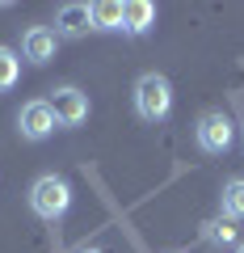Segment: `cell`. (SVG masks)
I'll use <instances>...</instances> for the list:
<instances>
[{
    "label": "cell",
    "mask_w": 244,
    "mask_h": 253,
    "mask_svg": "<svg viewBox=\"0 0 244 253\" xmlns=\"http://www.w3.org/2000/svg\"><path fill=\"white\" fill-rule=\"evenodd\" d=\"M30 211H34L38 219H46V224L64 219L68 211H72V186H68V177L42 173V177L30 186Z\"/></svg>",
    "instance_id": "1"
},
{
    "label": "cell",
    "mask_w": 244,
    "mask_h": 253,
    "mask_svg": "<svg viewBox=\"0 0 244 253\" xmlns=\"http://www.w3.org/2000/svg\"><path fill=\"white\" fill-rule=\"evenodd\" d=\"M131 97H135V114L143 123H164L173 114V84L160 72H143L135 81V93Z\"/></svg>",
    "instance_id": "2"
},
{
    "label": "cell",
    "mask_w": 244,
    "mask_h": 253,
    "mask_svg": "<svg viewBox=\"0 0 244 253\" xmlns=\"http://www.w3.org/2000/svg\"><path fill=\"white\" fill-rule=\"evenodd\" d=\"M46 101H51L59 126H68V131H72V126H80V123H89V110H93V106H89V93L76 89V84H59Z\"/></svg>",
    "instance_id": "5"
},
{
    "label": "cell",
    "mask_w": 244,
    "mask_h": 253,
    "mask_svg": "<svg viewBox=\"0 0 244 253\" xmlns=\"http://www.w3.org/2000/svg\"><path fill=\"white\" fill-rule=\"evenodd\" d=\"M152 26H156V4L152 0H127L122 4V34L143 38Z\"/></svg>",
    "instance_id": "8"
},
{
    "label": "cell",
    "mask_w": 244,
    "mask_h": 253,
    "mask_svg": "<svg viewBox=\"0 0 244 253\" xmlns=\"http://www.w3.org/2000/svg\"><path fill=\"white\" fill-rule=\"evenodd\" d=\"M202 241L207 245H215V249H227V245H240V228L232 224V219H207L202 224Z\"/></svg>",
    "instance_id": "10"
},
{
    "label": "cell",
    "mask_w": 244,
    "mask_h": 253,
    "mask_svg": "<svg viewBox=\"0 0 244 253\" xmlns=\"http://www.w3.org/2000/svg\"><path fill=\"white\" fill-rule=\"evenodd\" d=\"M93 30H122V4L118 0H97L93 4Z\"/></svg>",
    "instance_id": "11"
},
{
    "label": "cell",
    "mask_w": 244,
    "mask_h": 253,
    "mask_svg": "<svg viewBox=\"0 0 244 253\" xmlns=\"http://www.w3.org/2000/svg\"><path fill=\"white\" fill-rule=\"evenodd\" d=\"M55 51H59V34H55L51 26H30L26 34H21V59H30L34 68L51 63Z\"/></svg>",
    "instance_id": "6"
},
{
    "label": "cell",
    "mask_w": 244,
    "mask_h": 253,
    "mask_svg": "<svg viewBox=\"0 0 244 253\" xmlns=\"http://www.w3.org/2000/svg\"><path fill=\"white\" fill-rule=\"evenodd\" d=\"M194 139L207 156H227V148L236 144V126L223 110H207V114L194 123Z\"/></svg>",
    "instance_id": "3"
},
{
    "label": "cell",
    "mask_w": 244,
    "mask_h": 253,
    "mask_svg": "<svg viewBox=\"0 0 244 253\" xmlns=\"http://www.w3.org/2000/svg\"><path fill=\"white\" fill-rule=\"evenodd\" d=\"M219 211H223V219H232V224L244 219V177H227L223 181V190H219Z\"/></svg>",
    "instance_id": "9"
},
{
    "label": "cell",
    "mask_w": 244,
    "mask_h": 253,
    "mask_svg": "<svg viewBox=\"0 0 244 253\" xmlns=\"http://www.w3.org/2000/svg\"><path fill=\"white\" fill-rule=\"evenodd\" d=\"M21 81V59L13 46H0V93H9Z\"/></svg>",
    "instance_id": "12"
},
{
    "label": "cell",
    "mask_w": 244,
    "mask_h": 253,
    "mask_svg": "<svg viewBox=\"0 0 244 253\" xmlns=\"http://www.w3.org/2000/svg\"><path fill=\"white\" fill-rule=\"evenodd\" d=\"M80 253H105V249H80Z\"/></svg>",
    "instance_id": "13"
},
{
    "label": "cell",
    "mask_w": 244,
    "mask_h": 253,
    "mask_svg": "<svg viewBox=\"0 0 244 253\" xmlns=\"http://www.w3.org/2000/svg\"><path fill=\"white\" fill-rule=\"evenodd\" d=\"M93 30V4H80V0H68L55 9V34L59 38H84Z\"/></svg>",
    "instance_id": "7"
},
{
    "label": "cell",
    "mask_w": 244,
    "mask_h": 253,
    "mask_svg": "<svg viewBox=\"0 0 244 253\" xmlns=\"http://www.w3.org/2000/svg\"><path fill=\"white\" fill-rule=\"evenodd\" d=\"M55 131H59V118H55L51 101L34 97V101H26V106L17 110V135H21V139H30V144H42V139H51Z\"/></svg>",
    "instance_id": "4"
},
{
    "label": "cell",
    "mask_w": 244,
    "mask_h": 253,
    "mask_svg": "<svg viewBox=\"0 0 244 253\" xmlns=\"http://www.w3.org/2000/svg\"><path fill=\"white\" fill-rule=\"evenodd\" d=\"M236 253H244V241H240V245H236Z\"/></svg>",
    "instance_id": "14"
}]
</instances>
